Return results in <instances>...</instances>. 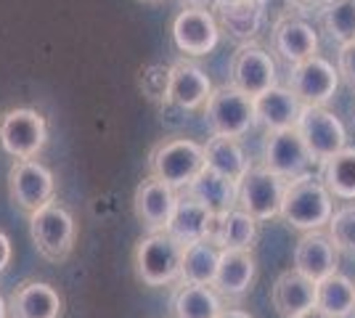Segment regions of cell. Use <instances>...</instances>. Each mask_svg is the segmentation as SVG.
Returning a JSON list of instances; mask_svg holds the SVG:
<instances>
[{
  "label": "cell",
  "mask_w": 355,
  "mask_h": 318,
  "mask_svg": "<svg viewBox=\"0 0 355 318\" xmlns=\"http://www.w3.org/2000/svg\"><path fill=\"white\" fill-rule=\"evenodd\" d=\"M218 318H252V316L247 310H241V308H223Z\"/></svg>",
  "instance_id": "36"
},
{
  "label": "cell",
  "mask_w": 355,
  "mask_h": 318,
  "mask_svg": "<svg viewBox=\"0 0 355 318\" xmlns=\"http://www.w3.org/2000/svg\"><path fill=\"white\" fill-rule=\"evenodd\" d=\"M141 88L148 101L167 104V91H170V67L164 64H148L141 72Z\"/></svg>",
  "instance_id": "33"
},
{
  "label": "cell",
  "mask_w": 355,
  "mask_h": 318,
  "mask_svg": "<svg viewBox=\"0 0 355 318\" xmlns=\"http://www.w3.org/2000/svg\"><path fill=\"white\" fill-rule=\"evenodd\" d=\"M263 165L282 175L284 181H292L297 175H305L313 165V157L305 146V141L300 138L297 127L286 130H270L266 138V157Z\"/></svg>",
  "instance_id": "12"
},
{
  "label": "cell",
  "mask_w": 355,
  "mask_h": 318,
  "mask_svg": "<svg viewBox=\"0 0 355 318\" xmlns=\"http://www.w3.org/2000/svg\"><path fill=\"white\" fill-rule=\"evenodd\" d=\"M321 21L331 40L340 46L355 40V0H331L321 8Z\"/></svg>",
  "instance_id": "31"
},
{
  "label": "cell",
  "mask_w": 355,
  "mask_h": 318,
  "mask_svg": "<svg viewBox=\"0 0 355 318\" xmlns=\"http://www.w3.org/2000/svg\"><path fill=\"white\" fill-rule=\"evenodd\" d=\"M297 133L305 141L313 165H324L329 157H334L347 146L345 125L326 106H302V114L297 120Z\"/></svg>",
  "instance_id": "7"
},
{
  "label": "cell",
  "mask_w": 355,
  "mask_h": 318,
  "mask_svg": "<svg viewBox=\"0 0 355 318\" xmlns=\"http://www.w3.org/2000/svg\"><path fill=\"white\" fill-rule=\"evenodd\" d=\"M276 82H279V72H276L273 56L257 43H241L231 64V85H236L241 93L254 98L268 88H273Z\"/></svg>",
  "instance_id": "11"
},
{
  "label": "cell",
  "mask_w": 355,
  "mask_h": 318,
  "mask_svg": "<svg viewBox=\"0 0 355 318\" xmlns=\"http://www.w3.org/2000/svg\"><path fill=\"white\" fill-rule=\"evenodd\" d=\"M178 194H180L178 188L148 173L146 178L138 183L133 197V210L138 223L146 231H167V223H170L173 210H175Z\"/></svg>",
  "instance_id": "14"
},
{
  "label": "cell",
  "mask_w": 355,
  "mask_h": 318,
  "mask_svg": "<svg viewBox=\"0 0 355 318\" xmlns=\"http://www.w3.org/2000/svg\"><path fill=\"white\" fill-rule=\"evenodd\" d=\"M205 167V143L191 138H164L148 154V173L183 191Z\"/></svg>",
  "instance_id": "4"
},
{
  "label": "cell",
  "mask_w": 355,
  "mask_h": 318,
  "mask_svg": "<svg viewBox=\"0 0 355 318\" xmlns=\"http://www.w3.org/2000/svg\"><path fill=\"white\" fill-rule=\"evenodd\" d=\"M220 40V24L207 8H183L173 21V43L186 56H207Z\"/></svg>",
  "instance_id": "13"
},
{
  "label": "cell",
  "mask_w": 355,
  "mask_h": 318,
  "mask_svg": "<svg viewBox=\"0 0 355 318\" xmlns=\"http://www.w3.org/2000/svg\"><path fill=\"white\" fill-rule=\"evenodd\" d=\"M8 194L21 212H37L56 199L53 173L37 159H16L8 170Z\"/></svg>",
  "instance_id": "9"
},
{
  "label": "cell",
  "mask_w": 355,
  "mask_h": 318,
  "mask_svg": "<svg viewBox=\"0 0 355 318\" xmlns=\"http://www.w3.org/2000/svg\"><path fill=\"white\" fill-rule=\"evenodd\" d=\"M286 88L302 101V106H326L340 88V69L324 56H311L289 67Z\"/></svg>",
  "instance_id": "10"
},
{
  "label": "cell",
  "mask_w": 355,
  "mask_h": 318,
  "mask_svg": "<svg viewBox=\"0 0 355 318\" xmlns=\"http://www.w3.org/2000/svg\"><path fill=\"white\" fill-rule=\"evenodd\" d=\"M260 220H254L250 212L234 207L225 215H212L207 239L215 242L220 249H252L257 242Z\"/></svg>",
  "instance_id": "22"
},
{
  "label": "cell",
  "mask_w": 355,
  "mask_h": 318,
  "mask_svg": "<svg viewBox=\"0 0 355 318\" xmlns=\"http://www.w3.org/2000/svg\"><path fill=\"white\" fill-rule=\"evenodd\" d=\"M183 244L167 231H146L133 249L135 279L144 287H170L180 281Z\"/></svg>",
  "instance_id": "2"
},
{
  "label": "cell",
  "mask_w": 355,
  "mask_h": 318,
  "mask_svg": "<svg viewBox=\"0 0 355 318\" xmlns=\"http://www.w3.org/2000/svg\"><path fill=\"white\" fill-rule=\"evenodd\" d=\"M146 3H159V0H146Z\"/></svg>",
  "instance_id": "40"
},
{
  "label": "cell",
  "mask_w": 355,
  "mask_h": 318,
  "mask_svg": "<svg viewBox=\"0 0 355 318\" xmlns=\"http://www.w3.org/2000/svg\"><path fill=\"white\" fill-rule=\"evenodd\" d=\"M186 8H207V0H183Z\"/></svg>",
  "instance_id": "38"
},
{
  "label": "cell",
  "mask_w": 355,
  "mask_h": 318,
  "mask_svg": "<svg viewBox=\"0 0 355 318\" xmlns=\"http://www.w3.org/2000/svg\"><path fill=\"white\" fill-rule=\"evenodd\" d=\"M48 143V122L35 109H8L0 114V149L14 159H37Z\"/></svg>",
  "instance_id": "5"
},
{
  "label": "cell",
  "mask_w": 355,
  "mask_h": 318,
  "mask_svg": "<svg viewBox=\"0 0 355 318\" xmlns=\"http://www.w3.org/2000/svg\"><path fill=\"white\" fill-rule=\"evenodd\" d=\"M0 318H8V303L3 300V294H0Z\"/></svg>",
  "instance_id": "39"
},
{
  "label": "cell",
  "mask_w": 355,
  "mask_h": 318,
  "mask_svg": "<svg viewBox=\"0 0 355 318\" xmlns=\"http://www.w3.org/2000/svg\"><path fill=\"white\" fill-rule=\"evenodd\" d=\"M205 122L212 136L241 138L254 125V104L236 85H220L205 104Z\"/></svg>",
  "instance_id": "6"
},
{
  "label": "cell",
  "mask_w": 355,
  "mask_h": 318,
  "mask_svg": "<svg viewBox=\"0 0 355 318\" xmlns=\"http://www.w3.org/2000/svg\"><path fill=\"white\" fill-rule=\"evenodd\" d=\"M223 310V297L207 284H186L178 281L170 313L173 318H218Z\"/></svg>",
  "instance_id": "25"
},
{
  "label": "cell",
  "mask_w": 355,
  "mask_h": 318,
  "mask_svg": "<svg viewBox=\"0 0 355 318\" xmlns=\"http://www.w3.org/2000/svg\"><path fill=\"white\" fill-rule=\"evenodd\" d=\"M270 46H273V53L286 67H295L300 61L318 53V32L313 30V24H308L305 19L286 16L282 21H276Z\"/></svg>",
  "instance_id": "17"
},
{
  "label": "cell",
  "mask_w": 355,
  "mask_h": 318,
  "mask_svg": "<svg viewBox=\"0 0 355 318\" xmlns=\"http://www.w3.org/2000/svg\"><path fill=\"white\" fill-rule=\"evenodd\" d=\"M321 181L334 199L353 202L355 199V149L345 146L342 152L329 157L321 165Z\"/></svg>",
  "instance_id": "30"
},
{
  "label": "cell",
  "mask_w": 355,
  "mask_h": 318,
  "mask_svg": "<svg viewBox=\"0 0 355 318\" xmlns=\"http://www.w3.org/2000/svg\"><path fill=\"white\" fill-rule=\"evenodd\" d=\"M212 82L202 67L193 61L180 59L170 64V91H167V104H175L186 112L205 109V104L212 96Z\"/></svg>",
  "instance_id": "16"
},
{
  "label": "cell",
  "mask_w": 355,
  "mask_h": 318,
  "mask_svg": "<svg viewBox=\"0 0 355 318\" xmlns=\"http://www.w3.org/2000/svg\"><path fill=\"white\" fill-rule=\"evenodd\" d=\"M11 258H14V247H11V239L0 231V273L11 265Z\"/></svg>",
  "instance_id": "35"
},
{
  "label": "cell",
  "mask_w": 355,
  "mask_h": 318,
  "mask_svg": "<svg viewBox=\"0 0 355 318\" xmlns=\"http://www.w3.org/2000/svg\"><path fill=\"white\" fill-rule=\"evenodd\" d=\"M329 236L331 242L337 244L340 252H347V255H355V207H342V210H334L331 220H329Z\"/></svg>",
  "instance_id": "32"
},
{
  "label": "cell",
  "mask_w": 355,
  "mask_h": 318,
  "mask_svg": "<svg viewBox=\"0 0 355 318\" xmlns=\"http://www.w3.org/2000/svg\"><path fill=\"white\" fill-rule=\"evenodd\" d=\"M183 191L196 199L199 204H205L212 215H225L228 210L236 207L239 183H234L231 178L220 175V173H215V170H209V167H202L199 175Z\"/></svg>",
  "instance_id": "23"
},
{
  "label": "cell",
  "mask_w": 355,
  "mask_h": 318,
  "mask_svg": "<svg viewBox=\"0 0 355 318\" xmlns=\"http://www.w3.org/2000/svg\"><path fill=\"white\" fill-rule=\"evenodd\" d=\"M257 276V260L252 249H223L212 289L225 300H239L252 289Z\"/></svg>",
  "instance_id": "19"
},
{
  "label": "cell",
  "mask_w": 355,
  "mask_h": 318,
  "mask_svg": "<svg viewBox=\"0 0 355 318\" xmlns=\"http://www.w3.org/2000/svg\"><path fill=\"white\" fill-rule=\"evenodd\" d=\"M209 223H212V212L205 204H199L193 197H189L186 191H180L173 218L167 223V233L175 236L178 242L186 247V244L199 242V239H207Z\"/></svg>",
  "instance_id": "24"
},
{
  "label": "cell",
  "mask_w": 355,
  "mask_h": 318,
  "mask_svg": "<svg viewBox=\"0 0 355 318\" xmlns=\"http://www.w3.org/2000/svg\"><path fill=\"white\" fill-rule=\"evenodd\" d=\"M297 318H331L329 313H324L321 308H311V310H305L302 316H297Z\"/></svg>",
  "instance_id": "37"
},
{
  "label": "cell",
  "mask_w": 355,
  "mask_h": 318,
  "mask_svg": "<svg viewBox=\"0 0 355 318\" xmlns=\"http://www.w3.org/2000/svg\"><path fill=\"white\" fill-rule=\"evenodd\" d=\"M205 167L239 183L247 175V170L252 165L250 159H247V154H244V149H241V143H239V138L212 136L205 143Z\"/></svg>",
  "instance_id": "27"
},
{
  "label": "cell",
  "mask_w": 355,
  "mask_h": 318,
  "mask_svg": "<svg viewBox=\"0 0 355 318\" xmlns=\"http://www.w3.org/2000/svg\"><path fill=\"white\" fill-rule=\"evenodd\" d=\"M218 11H220L223 30L244 43H250L260 32L263 19H266L260 0H218Z\"/></svg>",
  "instance_id": "26"
},
{
  "label": "cell",
  "mask_w": 355,
  "mask_h": 318,
  "mask_svg": "<svg viewBox=\"0 0 355 318\" xmlns=\"http://www.w3.org/2000/svg\"><path fill=\"white\" fill-rule=\"evenodd\" d=\"M334 215V197L326 188L321 178H315L311 173L297 175L292 181H286L282 202V218L286 226L297 231H324Z\"/></svg>",
  "instance_id": "1"
},
{
  "label": "cell",
  "mask_w": 355,
  "mask_h": 318,
  "mask_svg": "<svg viewBox=\"0 0 355 318\" xmlns=\"http://www.w3.org/2000/svg\"><path fill=\"white\" fill-rule=\"evenodd\" d=\"M252 104H254V122L263 125L268 133L297 127V120L302 114V101L289 88H279V85L254 96Z\"/></svg>",
  "instance_id": "20"
},
{
  "label": "cell",
  "mask_w": 355,
  "mask_h": 318,
  "mask_svg": "<svg viewBox=\"0 0 355 318\" xmlns=\"http://www.w3.org/2000/svg\"><path fill=\"white\" fill-rule=\"evenodd\" d=\"M315 308H321L331 318H347L355 313V281L340 271L326 276L315 284Z\"/></svg>",
  "instance_id": "29"
},
{
  "label": "cell",
  "mask_w": 355,
  "mask_h": 318,
  "mask_svg": "<svg viewBox=\"0 0 355 318\" xmlns=\"http://www.w3.org/2000/svg\"><path fill=\"white\" fill-rule=\"evenodd\" d=\"M30 236L40 258H45L48 263H64L72 258L74 244H77L74 215L53 199L30 215Z\"/></svg>",
  "instance_id": "3"
},
{
  "label": "cell",
  "mask_w": 355,
  "mask_h": 318,
  "mask_svg": "<svg viewBox=\"0 0 355 318\" xmlns=\"http://www.w3.org/2000/svg\"><path fill=\"white\" fill-rule=\"evenodd\" d=\"M220 247L209 239H199L183 247V263H180V281L186 284H207L212 287L218 263H220Z\"/></svg>",
  "instance_id": "28"
},
{
  "label": "cell",
  "mask_w": 355,
  "mask_h": 318,
  "mask_svg": "<svg viewBox=\"0 0 355 318\" xmlns=\"http://www.w3.org/2000/svg\"><path fill=\"white\" fill-rule=\"evenodd\" d=\"M300 273H305L315 284L324 281L326 276L337 273L340 268V249L331 242L329 231H305L295 247V265Z\"/></svg>",
  "instance_id": "15"
},
{
  "label": "cell",
  "mask_w": 355,
  "mask_h": 318,
  "mask_svg": "<svg viewBox=\"0 0 355 318\" xmlns=\"http://www.w3.org/2000/svg\"><path fill=\"white\" fill-rule=\"evenodd\" d=\"M8 313L11 318H61L64 300L56 287L27 279L11 292Z\"/></svg>",
  "instance_id": "18"
},
{
  "label": "cell",
  "mask_w": 355,
  "mask_h": 318,
  "mask_svg": "<svg viewBox=\"0 0 355 318\" xmlns=\"http://www.w3.org/2000/svg\"><path fill=\"white\" fill-rule=\"evenodd\" d=\"M273 308L282 318H297L305 310L315 308V281L308 279L305 273H300L297 268L284 271L270 292Z\"/></svg>",
  "instance_id": "21"
},
{
  "label": "cell",
  "mask_w": 355,
  "mask_h": 318,
  "mask_svg": "<svg viewBox=\"0 0 355 318\" xmlns=\"http://www.w3.org/2000/svg\"><path fill=\"white\" fill-rule=\"evenodd\" d=\"M337 69H340L342 80L355 91V40L353 43L340 46V53H337Z\"/></svg>",
  "instance_id": "34"
},
{
  "label": "cell",
  "mask_w": 355,
  "mask_h": 318,
  "mask_svg": "<svg viewBox=\"0 0 355 318\" xmlns=\"http://www.w3.org/2000/svg\"><path fill=\"white\" fill-rule=\"evenodd\" d=\"M284 191H286V181H284L282 175L270 173L266 165L250 167L247 175L239 181L236 207L250 212L254 220L266 223V220L279 218Z\"/></svg>",
  "instance_id": "8"
}]
</instances>
